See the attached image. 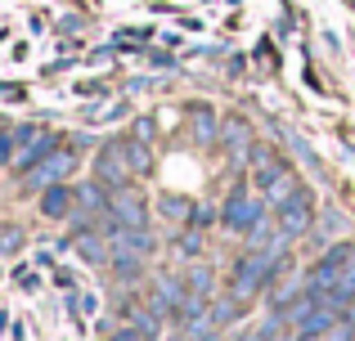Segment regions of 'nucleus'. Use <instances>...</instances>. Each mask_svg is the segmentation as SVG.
Segmentation results:
<instances>
[{"label": "nucleus", "mask_w": 355, "mask_h": 341, "mask_svg": "<svg viewBox=\"0 0 355 341\" xmlns=\"http://www.w3.org/2000/svg\"><path fill=\"white\" fill-rule=\"evenodd\" d=\"M324 261L333 265V270H347V265H355V243H338L324 252Z\"/></svg>", "instance_id": "dca6fc26"}, {"label": "nucleus", "mask_w": 355, "mask_h": 341, "mask_svg": "<svg viewBox=\"0 0 355 341\" xmlns=\"http://www.w3.org/2000/svg\"><path fill=\"white\" fill-rule=\"evenodd\" d=\"M162 211H166V216H189V202H184V198H162Z\"/></svg>", "instance_id": "6ab92c4d"}, {"label": "nucleus", "mask_w": 355, "mask_h": 341, "mask_svg": "<svg viewBox=\"0 0 355 341\" xmlns=\"http://www.w3.org/2000/svg\"><path fill=\"white\" fill-rule=\"evenodd\" d=\"M108 216H113L117 225H126V229H148L144 198H139V193H130L126 184H121V189H113V198H108Z\"/></svg>", "instance_id": "7ed1b4c3"}, {"label": "nucleus", "mask_w": 355, "mask_h": 341, "mask_svg": "<svg viewBox=\"0 0 355 341\" xmlns=\"http://www.w3.org/2000/svg\"><path fill=\"white\" fill-rule=\"evenodd\" d=\"M18 140H23V149L9 158V167L18 171H32L36 162L45 158V153H54V135H36V131H18Z\"/></svg>", "instance_id": "423d86ee"}, {"label": "nucleus", "mask_w": 355, "mask_h": 341, "mask_svg": "<svg viewBox=\"0 0 355 341\" xmlns=\"http://www.w3.org/2000/svg\"><path fill=\"white\" fill-rule=\"evenodd\" d=\"M266 216V202H257V198H248V193H230V202H225V211H220V220H225L234 234H248L257 220Z\"/></svg>", "instance_id": "20e7f679"}, {"label": "nucleus", "mask_w": 355, "mask_h": 341, "mask_svg": "<svg viewBox=\"0 0 355 341\" xmlns=\"http://www.w3.org/2000/svg\"><path fill=\"white\" fill-rule=\"evenodd\" d=\"M108 247H113V243H108V234H104V229H99V234H95V229H81V234H77V252L86 256L90 265L108 261Z\"/></svg>", "instance_id": "9d476101"}, {"label": "nucleus", "mask_w": 355, "mask_h": 341, "mask_svg": "<svg viewBox=\"0 0 355 341\" xmlns=\"http://www.w3.org/2000/svg\"><path fill=\"white\" fill-rule=\"evenodd\" d=\"M239 310H243V301H239V297H230V301H220V306H211V310H207V324H211V328H220V324H230V319H239Z\"/></svg>", "instance_id": "2eb2a0df"}, {"label": "nucleus", "mask_w": 355, "mask_h": 341, "mask_svg": "<svg viewBox=\"0 0 355 341\" xmlns=\"http://www.w3.org/2000/svg\"><path fill=\"white\" fill-rule=\"evenodd\" d=\"M77 207H81V211H99V207H104V198H99V180H95V184H81V189H77Z\"/></svg>", "instance_id": "f3484780"}, {"label": "nucleus", "mask_w": 355, "mask_h": 341, "mask_svg": "<svg viewBox=\"0 0 355 341\" xmlns=\"http://www.w3.org/2000/svg\"><path fill=\"white\" fill-rule=\"evenodd\" d=\"M220 140H225L234 153H252V149H248V144H252V131H248V122H239V117H234V122H225Z\"/></svg>", "instance_id": "f8f14e48"}, {"label": "nucleus", "mask_w": 355, "mask_h": 341, "mask_svg": "<svg viewBox=\"0 0 355 341\" xmlns=\"http://www.w3.org/2000/svg\"><path fill=\"white\" fill-rule=\"evenodd\" d=\"M302 193H306V189H302V184H297L288 171H279L275 180H266V202H270V207H284V202L302 198Z\"/></svg>", "instance_id": "1a4fd4ad"}, {"label": "nucleus", "mask_w": 355, "mask_h": 341, "mask_svg": "<svg viewBox=\"0 0 355 341\" xmlns=\"http://www.w3.org/2000/svg\"><path fill=\"white\" fill-rule=\"evenodd\" d=\"M279 229H284L288 238H302L306 229H311V198H306V193L279 207Z\"/></svg>", "instance_id": "0eeeda50"}, {"label": "nucleus", "mask_w": 355, "mask_h": 341, "mask_svg": "<svg viewBox=\"0 0 355 341\" xmlns=\"http://www.w3.org/2000/svg\"><path fill=\"white\" fill-rule=\"evenodd\" d=\"M72 167H77V158H72V153H63V149L45 153V158L27 171V189H50V184H59V175H68Z\"/></svg>", "instance_id": "39448f33"}, {"label": "nucleus", "mask_w": 355, "mask_h": 341, "mask_svg": "<svg viewBox=\"0 0 355 341\" xmlns=\"http://www.w3.org/2000/svg\"><path fill=\"white\" fill-rule=\"evenodd\" d=\"M270 274H275V256H270V252H252V256H243L239 270H234V297H239V301L257 297V292L266 288Z\"/></svg>", "instance_id": "f257e3e1"}, {"label": "nucleus", "mask_w": 355, "mask_h": 341, "mask_svg": "<svg viewBox=\"0 0 355 341\" xmlns=\"http://www.w3.org/2000/svg\"><path fill=\"white\" fill-rule=\"evenodd\" d=\"M130 175H135V171L126 167V153H121V140L104 144V149H99V158H95V180H99V184H108V189H121V184H126Z\"/></svg>", "instance_id": "f03ea898"}, {"label": "nucleus", "mask_w": 355, "mask_h": 341, "mask_svg": "<svg viewBox=\"0 0 355 341\" xmlns=\"http://www.w3.org/2000/svg\"><path fill=\"white\" fill-rule=\"evenodd\" d=\"M198 140H202V144H211V140H216V126H211V117H207V113L198 117Z\"/></svg>", "instance_id": "aec40b11"}, {"label": "nucleus", "mask_w": 355, "mask_h": 341, "mask_svg": "<svg viewBox=\"0 0 355 341\" xmlns=\"http://www.w3.org/2000/svg\"><path fill=\"white\" fill-rule=\"evenodd\" d=\"M239 341H261V333H243V337H239Z\"/></svg>", "instance_id": "393cba45"}, {"label": "nucleus", "mask_w": 355, "mask_h": 341, "mask_svg": "<svg viewBox=\"0 0 355 341\" xmlns=\"http://www.w3.org/2000/svg\"><path fill=\"white\" fill-rule=\"evenodd\" d=\"M270 238H279V229H275V225H270V220H266V216H261V220H257V225H252V229H248V243H252V252H266V247H270Z\"/></svg>", "instance_id": "4468645a"}, {"label": "nucleus", "mask_w": 355, "mask_h": 341, "mask_svg": "<svg viewBox=\"0 0 355 341\" xmlns=\"http://www.w3.org/2000/svg\"><path fill=\"white\" fill-rule=\"evenodd\" d=\"M9 153H14V140H5V135H0V162H9Z\"/></svg>", "instance_id": "b1692460"}, {"label": "nucleus", "mask_w": 355, "mask_h": 341, "mask_svg": "<svg viewBox=\"0 0 355 341\" xmlns=\"http://www.w3.org/2000/svg\"><path fill=\"white\" fill-rule=\"evenodd\" d=\"M207 283H211V279H207V270H193V274H189V288H193V297H202V292H207Z\"/></svg>", "instance_id": "412c9836"}, {"label": "nucleus", "mask_w": 355, "mask_h": 341, "mask_svg": "<svg viewBox=\"0 0 355 341\" xmlns=\"http://www.w3.org/2000/svg\"><path fill=\"white\" fill-rule=\"evenodd\" d=\"M198 247H202V238H198V234H184V252L193 256V252H198Z\"/></svg>", "instance_id": "5701e85b"}, {"label": "nucleus", "mask_w": 355, "mask_h": 341, "mask_svg": "<svg viewBox=\"0 0 355 341\" xmlns=\"http://www.w3.org/2000/svg\"><path fill=\"white\" fill-rule=\"evenodd\" d=\"M77 207V189H68V184H50V189H45V198H41V211L45 216H68V211Z\"/></svg>", "instance_id": "6e6552de"}, {"label": "nucleus", "mask_w": 355, "mask_h": 341, "mask_svg": "<svg viewBox=\"0 0 355 341\" xmlns=\"http://www.w3.org/2000/svg\"><path fill=\"white\" fill-rule=\"evenodd\" d=\"M18 247H23V229L5 225V229H0V256H14Z\"/></svg>", "instance_id": "a211bd4d"}, {"label": "nucleus", "mask_w": 355, "mask_h": 341, "mask_svg": "<svg viewBox=\"0 0 355 341\" xmlns=\"http://www.w3.org/2000/svg\"><path fill=\"white\" fill-rule=\"evenodd\" d=\"M121 153H126V167L130 171H148V140H139V135H130V140H121Z\"/></svg>", "instance_id": "9b49d317"}, {"label": "nucleus", "mask_w": 355, "mask_h": 341, "mask_svg": "<svg viewBox=\"0 0 355 341\" xmlns=\"http://www.w3.org/2000/svg\"><path fill=\"white\" fill-rule=\"evenodd\" d=\"M113 341H148V333H144V328L135 324V328H126V333H117Z\"/></svg>", "instance_id": "4be33fe9"}, {"label": "nucleus", "mask_w": 355, "mask_h": 341, "mask_svg": "<svg viewBox=\"0 0 355 341\" xmlns=\"http://www.w3.org/2000/svg\"><path fill=\"white\" fill-rule=\"evenodd\" d=\"M252 167H257V180H261V184L275 180V175L284 171V167L275 162V153H270V149H252Z\"/></svg>", "instance_id": "ddd939ff"}]
</instances>
